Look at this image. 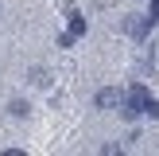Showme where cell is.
Wrapping results in <instances>:
<instances>
[{"mask_svg":"<svg viewBox=\"0 0 159 156\" xmlns=\"http://www.w3.org/2000/svg\"><path fill=\"white\" fill-rule=\"evenodd\" d=\"M97 109H120V101H124V94L120 90H113V86H105V90H97Z\"/></svg>","mask_w":159,"mask_h":156,"instance_id":"cell-2","label":"cell"},{"mask_svg":"<svg viewBox=\"0 0 159 156\" xmlns=\"http://www.w3.org/2000/svg\"><path fill=\"white\" fill-rule=\"evenodd\" d=\"M66 27H70V31H66L70 39H82V35H85V20H82V16H78V12H70V20H66Z\"/></svg>","mask_w":159,"mask_h":156,"instance_id":"cell-3","label":"cell"},{"mask_svg":"<svg viewBox=\"0 0 159 156\" xmlns=\"http://www.w3.org/2000/svg\"><path fill=\"white\" fill-rule=\"evenodd\" d=\"M8 109H12L16 117H27V113H31V105H27V101H23V98H16V101H12V105H8Z\"/></svg>","mask_w":159,"mask_h":156,"instance_id":"cell-4","label":"cell"},{"mask_svg":"<svg viewBox=\"0 0 159 156\" xmlns=\"http://www.w3.org/2000/svg\"><path fill=\"white\" fill-rule=\"evenodd\" d=\"M144 109H148V86L132 82V86H128V94H124V101H120V113L132 121V117H140Z\"/></svg>","mask_w":159,"mask_h":156,"instance_id":"cell-1","label":"cell"},{"mask_svg":"<svg viewBox=\"0 0 159 156\" xmlns=\"http://www.w3.org/2000/svg\"><path fill=\"white\" fill-rule=\"evenodd\" d=\"M144 113H148V117H155V121H159V101H152V98H148V109H144Z\"/></svg>","mask_w":159,"mask_h":156,"instance_id":"cell-5","label":"cell"}]
</instances>
